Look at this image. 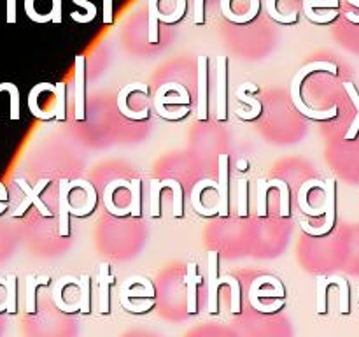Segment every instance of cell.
I'll use <instances>...</instances> for the list:
<instances>
[{
	"instance_id": "cell-39",
	"label": "cell",
	"mask_w": 359,
	"mask_h": 337,
	"mask_svg": "<svg viewBox=\"0 0 359 337\" xmlns=\"http://www.w3.org/2000/svg\"><path fill=\"white\" fill-rule=\"evenodd\" d=\"M74 4L79 6V8H83L84 11H86V18H84V23L93 21L95 16H97V6H95L93 2H90V0H74Z\"/></svg>"
},
{
	"instance_id": "cell-26",
	"label": "cell",
	"mask_w": 359,
	"mask_h": 337,
	"mask_svg": "<svg viewBox=\"0 0 359 337\" xmlns=\"http://www.w3.org/2000/svg\"><path fill=\"white\" fill-rule=\"evenodd\" d=\"M55 93H57V122L67 120V86L65 83L55 84Z\"/></svg>"
},
{
	"instance_id": "cell-23",
	"label": "cell",
	"mask_w": 359,
	"mask_h": 337,
	"mask_svg": "<svg viewBox=\"0 0 359 337\" xmlns=\"http://www.w3.org/2000/svg\"><path fill=\"white\" fill-rule=\"evenodd\" d=\"M237 215L240 218L249 216V181L247 179H238L237 185Z\"/></svg>"
},
{
	"instance_id": "cell-2",
	"label": "cell",
	"mask_w": 359,
	"mask_h": 337,
	"mask_svg": "<svg viewBox=\"0 0 359 337\" xmlns=\"http://www.w3.org/2000/svg\"><path fill=\"white\" fill-rule=\"evenodd\" d=\"M207 267H208V313L211 315H217V292H220L221 284H230L231 288V313L233 315H240L242 313V288L238 283L237 277L233 276H217V267H220V253L217 251H211L207 257Z\"/></svg>"
},
{
	"instance_id": "cell-18",
	"label": "cell",
	"mask_w": 359,
	"mask_h": 337,
	"mask_svg": "<svg viewBox=\"0 0 359 337\" xmlns=\"http://www.w3.org/2000/svg\"><path fill=\"white\" fill-rule=\"evenodd\" d=\"M65 284H74V286H79L81 280H77V277H74V276H65V277H61L60 281H57V283H55V288H53L55 306H57L58 309L65 311V313H76V311H79V302L77 304H65L64 302V297H61V293H64Z\"/></svg>"
},
{
	"instance_id": "cell-30",
	"label": "cell",
	"mask_w": 359,
	"mask_h": 337,
	"mask_svg": "<svg viewBox=\"0 0 359 337\" xmlns=\"http://www.w3.org/2000/svg\"><path fill=\"white\" fill-rule=\"evenodd\" d=\"M6 304H8V313L9 315H16L18 313V304H16V276L14 274H9L6 277Z\"/></svg>"
},
{
	"instance_id": "cell-33",
	"label": "cell",
	"mask_w": 359,
	"mask_h": 337,
	"mask_svg": "<svg viewBox=\"0 0 359 337\" xmlns=\"http://www.w3.org/2000/svg\"><path fill=\"white\" fill-rule=\"evenodd\" d=\"M0 86H2V90L9 91V95H11V120L12 122H18L19 120V90H18V86L12 83H2Z\"/></svg>"
},
{
	"instance_id": "cell-8",
	"label": "cell",
	"mask_w": 359,
	"mask_h": 337,
	"mask_svg": "<svg viewBox=\"0 0 359 337\" xmlns=\"http://www.w3.org/2000/svg\"><path fill=\"white\" fill-rule=\"evenodd\" d=\"M220 179H217V208H220L221 218H228L230 215V156L226 153L220 155Z\"/></svg>"
},
{
	"instance_id": "cell-22",
	"label": "cell",
	"mask_w": 359,
	"mask_h": 337,
	"mask_svg": "<svg viewBox=\"0 0 359 337\" xmlns=\"http://www.w3.org/2000/svg\"><path fill=\"white\" fill-rule=\"evenodd\" d=\"M344 88H345V91H347L349 97H351V100H352V104L356 106V109H358L354 122H352V125L349 127L347 134L344 136V140H354L359 134V93L352 83H344Z\"/></svg>"
},
{
	"instance_id": "cell-37",
	"label": "cell",
	"mask_w": 359,
	"mask_h": 337,
	"mask_svg": "<svg viewBox=\"0 0 359 337\" xmlns=\"http://www.w3.org/2000/svg\"><path fill=\"white\" fill-rule=\"evenodd\" d=\"M249 302H251V306H253L256 311H260V313H266V315H269V313H275V311L282 309L284 304H286V300L279 299V300H275L273 304H266V306H265V304L260 302V299H258V297H249Z\"/></svg>"
},
{
	"instance_id": "cell-25",
	"label": "cell",
	"mask_w": 359,
	"mask_h": 337,
	"mask_svg": "<svg viewBox=\"0 0 359 337\" xmlns=\"http://www.w3.org/2000/svg\"><path fill=\"white\" fill-rule=\"evenodd\" d=\"M81 297H79V311L83 315H90L91 313V276L90 274H83L81 276Z\"/></svg>"
},
{
	"instance_id": "cell-16",
	"label": "cell",
	"mask_w": 359,
	"mask_h": 337,
	"mask_svg": "<svg viewBox=\"0 0 359 337\" xmlns=\"http://www.w3.org/2000/svg\"><path fill=\"white\" fill-rule=\"evenodd\" d=\"M205 188H214L215 192H217V183L212 181V179H204V181L197 183V185L193 186V192H191V204H193L195 211L200 212L202 216L220 215V208H217V204H215L214 208H205V206H202L200 195L204 194Z\"/></svg>"
},
{
	"instance_id": "cell-11",
	"label": "cell",
	"mask_w": 359,
	"mask_h": 337,
	"mask_svg": "<svg viewBox=\"0 0 359 337\" xmlns=\"http://www.w3.org/2000/svg\"><path fill=\"white\" fill-rule=\"evenodd\" d=\"M247 90L258 93V91H260V88H258L256 84H253V83H244L237 88V91H235V97H237V100H242V102L249 104L251 111L242 109V107H237V109H235V113H237V116L240 118V120H244V122H253V120L260 118L261 111H263V106H261V102L258 99H254V97H249V95H247Z\"/></svg>"
},
{
	"instance_id": "cell-27",
	"label": "cell",
	"mask_w": 359,
	"mask_h": 337,
	"mask_svg": "<svg viewBox=\"0 0 359 337\" xmlns=\"http://www.w3.org/2000/svg\"><path fill=\"white\" fill-rule=\"evenodd\" d=\"M269 181L266 179H260L258 181V197H256V211L260 218H266L269 215V206H266V194H269Z\"/></svg>"
},
{
	"instance_id": "cell-24",
	"label": "cell",
	"mask_w": 359,
	"mask_h": 337,
	"mask_svg": "<svg viewBox=\"0 0 359 337\" xmlns=\"http://www.w3.org/2000/svg\"><path fill=\"white\" fill-rule=\"evenodd\" d=\"M269 186L270 188H279V215L282 218H289L291 216V209H289V186H287V183H284L282 179H273V181H269Z\"/></svg>"
},
{
	"instance_id": "cell-46",
	"label": "cell",
	"mask_w": 359,
	"mask_h": 337,
	"mask_svg": "<svg viewBox=\"0 0 359 337\" xmlns=\"http://www.w3.org/2000/svg\"><path fill=\"white\" fill-rule=\"evenodd\" d=\"M2 91H4V90H2V86H0V93H2Z\"/></svg>"
},
{
	"instance_id": "cell-41",
	"label": "cell",
	"mask_w": 359,
	"mask_h": 337,
	"mask_svg": "<svg viewBox=\"0 0 359 337\" xmlns=\"http://www.w3.org/2000/svg\"><path fill=\"white\" fill-rule=\"evenodd\" d=\"M114 21L113 0H104V25H110Z\"/></svg>"
},
{
	"instance_id": "cell-10",
	"label": "cell",
	"mask_w": 359,
	"mask_h": 337,
	"mask_svg": "<svg viewBox=\"0 0 359 337\" xmlns=\"http://www.w3.org/2000/svg\"><path fill=\"white\" fill-rule=\"evenodd\" d=\"M197 116L200 122H207L208 120V57L198 58Z\"/></svg>"
},
{
	"instance_id": "cell-1",
	"label": "cell",
	"mask_w": 359,
	"mask_h": 337,
	"mask_svg": "<svg viewBox=\"0 0 359 337\" xmlns=\"http://www.w3.org/2000/svg\"><path fill=\"white\" fill-rule=\"evenodd\" d=\"M316 71L329 72V74H333V76H337L338 74V67L335 64H331V62H312V64L305 65V67L300 69L295 76H293L291 100L293 104H295L296 109H298V113H302L303 116L310 118V120H316V122H328V120H333V118L338 116V107L333 106L329 107L328 111L312 109V107H309L305 102H303L302 93H300V90H302V81L305 80L309 74H312V72Z\"/></svg>"
},
{
	"instance_id": "cell-29",
	"label": "cell",
	"mask_w": 359,
	"mask_h": 337,
	"mask_svg": "<svg viewBox=\"0 0 359 337\" xmlns=\"http://www.w3.org/2000/svg\"><path fill=\"white\" fill-rule=\"evenodd\" d=\"M266 12L270 15V18L282 23V25H295V23L298 21V15H282V12L277 9V0H266Z\"/></svg>"
},
{
	"instance_id": "cell-36",
	"label": "cell",
	"mask_w": 359,
	"mask_h": 337,
	"mask_svg": "<svg viewBox=\"0 0 359 337\" xmlns=\"http://www.w3.org/2000/svg\"><path fill=\"white\" fill-rule=\"evenodd\" d=\"M119 300H122L123 307H125V309H128V311H132V313H148L149 309H153V307H155V299L144 300L142 304H133L132 300L128 299V297L119 295Z\"/></svg>"
},
{
	"instance_id": "cell-19",
	"label": "cell",
	"mask_w": 359,
	"mask_h": 337,
	"mask_svg": "<svg viewBox=\"0 0 359 337\" xmlns=\"http://www.w3.org/2000/svg\"><path fill=\"white\" fill-rule=\"evenodd\" d=\"M151 183H155L158 188H172L174 192V218H182L184 216V192H182V185L175 179H151Z\"/></svg>"
},
{
	"instance_id": "cell-14",
	"label": "cell",
	"mask_w": 359,
	"mask_h": 337,
	"mask_svg": "<svg viewBox=\"0 0 359 337\" xmlns=\"http://www.w3.org/2000/svg\"><path fill=\"white\" fill-rule=\"evenodd\" d=\"M168 90H171V86H168V83H166V84H163L158 91H156L155 107H158V106H165V107L189 106L191 99H189V91L186 90V86H182L181 84V88L175 91V95H168Z\"/></svg>"
},
{
	"instance_id": "cell-35",
	"label": "cell",
	"mask_w": 359,
	"mask_h": 337,
	"mask_svg": "<svg viewBox=\"0 0 359 337\" xmlns=\"http://www.w3.org/2000/svg\"><path fill=\"white\" fill-rule=\"evenodd\" d=\"M155 286H153L151 281L144 284L142 288H125L122 286V295L125 297H148V299H155Z\"/></svg>"
},
{
	"instance_id": "cell-40",
	"label": "cell",
	"mask_w": 359,
	"mask_h": 337,
	"mask_svg": "<svg viewBox=\"0 0 359 337\" xmlns=\"http://www.w3.org/2000/svg\"><path fill=\"white\" fill-rule=\"evenodd\" d=\"M205 0H195L193 6V23L195 25H205Z\"/></svg>"
},
{
	"instance_id": "cell-21",
	"label": "cell",
	"mask_w": 359,
	"mask_h": 337,
	"mask_svg": "<svg viewBox=\"0 0 359 337\" xmlns=\"http://www.w3.org/2000/svg\"><path fill=\"white\" fill-rule=\"evenodd\" d=\"M50 276H28L27 277V295H25V306H27L28 315L37 313V304H35V292L37 286H48Z\"/></svg>"
},
{
	"instance_id": "cell-4",
	"label": "cell",
	"mask_w": 359,
	"mask_h": 337,
	"mask_svg": "<svg viewBox=\"0 0 359 337\" xmlns=\"http://www.w3.org/2000/svg\"><path fill=\"white\" fill-rule=\"evenodd\" d=\"M324 204H326V221L322 227H312L307 221H300L302 225V230L309 235H314V237H322V235L329 234L335 227V208H337V201H335V192H337V181L335 179H328L324 181Z\"/></svg>"
},
{
	"instance_id": "cell-34",
	"label": "cell",
	"mask_w": 359,
	"mask_h": 337,
	"mask_svg": "<svg viewBox=\"0 0 359 337\" xmlns=\"http://www.w3.org/2000/svg\"><path fill=\"white\" fill-rule=\"evenodd\" d=\"M335 277V284L340 288V313L342 315H349L351 313V306H349V281L342 276Z\"/></svg>"
},
{
	"instance_id": "cell-44",
	"label": "cell",
	"mask_w": 359,
	"mask_h": 337,
	"mask_svg": "<svg viewBox=\"0 0 359 337\" xmlns=\"http://www.w3.org/2000/svg\"><path fill=\"white\" fill-rule=\"evenodd\" d=\"M0 202H8V190L0 183Z\"/></svg>"
},
{
	"instance_id": "cell-31",
	"label": "cell",
	"mask_w": 359,
	"mask_h": 337,
	"mask_svg": "<svg viewBox=\"0 0 359 337\" xmlns=\"http://www.w3.org/2000/svg\"><path fill=\"white\" fill-rule=\"evenodd\" d=\"M156 113L163 118V120H168V122H179L182 118H186L189 114V106H177V109H168L165 106H158L155 107Z\"/></svg>"
},
{
	"instance_id": "cell-9",
	"label": "cell",
	"mask_w": 359,
	"mask_h": 337,
	"mask_svg": "<svg viewBox=\"0 0 359 337\" xmlns=\"http://www.w3.org/2000/svg\"><path fill=\"white\" fill-rule=\"evenodd\" d=\"M228 120V57H217V122Z\"/></svg>"
},
{
	"instance_id": "cell-42",
	"label": "cell",
	"mask_w": 359,
	"mask_h": 337,
	"mask_svg": "<svg viewBox=\"0 0 359 337\" xmlns=\"http://www.w3.org/2000/svg\"><path fill=\"white\" fill-rule=\"evenodd\" d=\"M51 16H53V23L60 25L61 23V0H51Z\"/></svg>"
},
{
	"instance_id": "cell-3",
	"label": "cell",
	"mask_w": 359,
	"mask_h": 337,
	"mask_svg": "<svg viewBox=\"0 0 359 337\" xmlns=\"http://www.w3.org/2000/svg\"><path fill=\"white\" fill-rule=\"evenodd\" d=\"M16 183H18L19 188L23 190V194H25V199H23L21 204L18 206V209H16V211L12 212V216H14V218H19V216L25 215V212L28 211V208H30V206H35V208L39 209V212H41L42 216H46V218H51V216H53V212H51L50 209H48V206H46L44 202H42V199L39 197L42 190H44L46 186L50 185V179H41V181H39L37 185L34 186V188H32V186H28V183L25 181V179H16Z\"/></svg>"
},
{
	"instance_id": "cell-5",
	"label": "cell",
	"mask_w": 359,
	"mask_h": 337,
	"mask_svg": "<svg viewBox=\"0 0 359 337\" xmlns=\"http://www.w3.org/2000/svg\"><path fill=\"white\" fill-rule=\"evenodd\" d=\"M159 0H149V35L148 41L149 44H158L159 42V32H158V23H166V25H175V23L181 21L186 16V9H175L171 15H163L158 9Z\"/></svg>"
},
{
	"instance_id": "cell-43",
	"label": "cell",
	"mask_w": 359,
	"mask_h": 337,
	"mask_svg": "<svg viewBox=\"0 0 359 337\" xmlns=\"http://www.w3.org/2000/svg\"><path fill=\"white\" fill-rule=\"evenodd\" d=\"M237 167H238V171H240V172H246L247 169H249V162H247V160H238Z\"/></svg>"
},
{
	"instance_id": "cell-28",
	"label": "cell",
	"mask_w": 359,
	"mask_h": 337,
	"mask_svg": "<svg viewBox=\"0 0 359 337\" xmlns=\"http://www.w3.org/2000/svg\"><path fill=\"white\" fill-rule=\"evenodd\" d=\"M140 192H142V183H140V179H133V181H130V206H132L133 218H140V215H142Z\"/></svg>"
},
{
	"instance_id": "cell-13",
	"label": "cell",
	"mask_w": 359,
	"mask_h": 337,
	"mask_svg": "<svg viewBox=\"0 0 359 337\" xmlns=\"http://www.w3.org/2000/svg\"><path fill=\"white\" fill-rule=\"evenodd\" d=\"M110 269V264L109 262H104L102 266H100V274H99V293H100V299H99V309H100V315H109L110 313V295H109V288L114 284V276L109 273Z\"/></svg>"
},
{
	"instance_id": "cell-38",
	"label": "cell",
	"mask_w": 359,
	"mask_h": 337,
	"mask_svg": "<svg viewBox=\"0 0 359 337\" xmlns=\"http://www.w3.org/2000/svg\"><path fill=\"white\" fill-rule=\"evenodd\" d=\"M286 292H280L277 288H272V290H261V288H256L251 284L249 288V297H258V299H265V297H279V299H284Z\"/></svg>"
},
{
	"instance_id": "cell-45",
	"label": "cell",
	"mask_w": 359,
	"mask_h": 337,
	"mask_svg": "<svg viewBox=\"0 0 359 337\" xmlns=\"http://www.w3.org/2000/svg\"><path fill=\"white\" fill-rule=\"evenodd\" d=\"M349 4H352V6H356V8H359V0H347Z\"/></svg>"
},
{
	"instance_id": "cell-20",
	"label": "cell",
	"mask_w": 359,
	"mask_h": 337,
	"mask_svg": "<svg viewBox=\"0 0 359 337\" xmlns=\"http://www.w3.org/2000/svg\"><path fill=\"white\" fill-rule=\"evenodd\" d=\"M117 188H128L130 190V183H126L125 179H116V181L109 183V185L106 186V192H104V202H106V208H107V211L110 212V215L123 218V216L130 215V211H128V209L117 208V206L114 204L113 195Z\"/></svg>"
},
{
	"instance_id": "cell-12",
	"label": "cell",
	"mask_w": 359,
	"mask_h": 337,
	"mask_svg": "<svg viewBox=\"0 0 359 337\" xmlns=\"http://www.w3.org/2000/svg\"><path fill=\"white\" fill-rule=\"evenodd\" d=\"M76 188L74 181L68 179H60V201H58V218H60V235L61 237H68L70 235V225H68V216H70L72 204H70V192Z\"/></svg>"
},
{
	"instance_id": "cell-17",
	"label": "cell",
	"mask_w": 359,
	"mask_h": 337,
	"mask_svg": "<svg viewBox=\"0 0 359 337\" xmlns=\"http://www.w3.org/2000/svg\"><path fill=\"white\" fill-rule=\"evenodd\" d=\"M74 186H76V188H83L84 192H86V202L83 204V208H72L70 215L77 216V218H81V216H90L91 212L97 209V190H95V186L91 185V183L84 181V179L74 181Z\"/></svg>"
},
{
	"instance_id": "cell-32",
	"label": "cell",
	"mask_w": 359,
	"mask_h": 337,
	"mask_svg": "<svg viewBox=\"0 0 359 337\" xmlns=\"http://www.w3.org/2000/svg\"><path fill=\"white\" fill-rule=\"evenodd\" d=\"M328 286L326 283V276H318V315H326L328 311Z\"/></svg>"
},
{
	"instance_id": "cell-7",
	"label": "cell",
	"mask_w": 359,
	"mask_h": 337,
	"mask_svg": "<svg viewBox=\"0 0 359 337\" xmlns=\"http://www.w3.org/2000/svg\"><path fill=\"white\" fill-rule=\"evenodd\" d=\"M74 104H76V120H86V58L83 55L76 57V81H74Z\"/></svg>"
},
{
	"instance_id": "cell-15",
	"label": "cell",
	"mask_w": 359,
	"mask_h": 337,
	"mask_svg": "<svg viewBox=\"0 0 359 337\" xmlns=\"http://www.w3.org/2000/svg\"><path fill=\"white\" fill-rule=\"evenodd\" d=\"M184 283L188 286V313L189 315H197L198 304H197V288L202 283V276L198 274L197 262H189L188 273H186Z\"/></svg>"
},
{
	"instance_id": "cell-6",
	"label": "cell",
	"mask_w": 359,
	"mask_h": 337,
	"mask_svg": "<svg viewBox=\"0 0 359 337\" xmlns=\"http://www.w3.org/2000/svg\"><path fill=\"white\" fill-rule=\"evenodd\" d=\"M133 91H140V93L148 95L149 88H148V84H144V83L126 84V86L122 88L119 93H117V109H119V113H122L123 116H126L128 120H133V122H142V120H148L149 106L144 107L142 111H132L128 107V97L133 93Z\"/></svg>"
}]
</instances>
